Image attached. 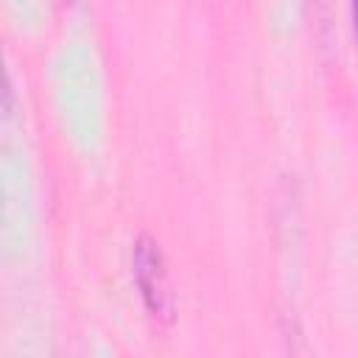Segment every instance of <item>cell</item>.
I'll use <instances>...</instances> for the list:
<instances>
[{"mask_svg":"<svg viewBox=\"0 0 358 358\" xmlns=\"http://www.w3.org/2000/svg\"><path fill=\"white\" fill-rule=\"evenodd\" d=\"M131 271H134V282L140 288V296L148 308V313L162 322L171 324L173 322V291L168 282V268H165V257L159 243L151 235H137L131 243Z\"/></svg>","mask_w":358,"mask_h":358,"instance_id":"6da1fadb","label":"cell"},{"mask_svg":"<svg viewBox=\"0 0 358 358\" xmlns=\"http://www.w3.org/2000/svg\"><path fill=\"white\" fill-rule=\"evenodd\" d=\"M352 20H355V36H358V3H352Z\"/></svg>","mask_w":358,"mask_h":358,"instance_id":"7a4b0ae2","label":"cell"}]
</instances>
